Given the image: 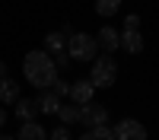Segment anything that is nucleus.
<instances>
[{"mask_svg": "<svg viewBox=\"0 0 159 140\" xmlns=\"http://www.w3.org/2000/svg\"><path fill=\"white\" fill-rule=\"evenodd\" d=\"M22 70H25V80L35 89H51L57 80V64L51 61L48 51H29L22 61Z\"/></svg>", "mask_w": 159, "mask_h": 140, "instance_id": "obj_1", "label": "nucleus"}, {"mask_svg": "<svg viewBox=\"0 0 159 140\" xmlns=\"http://www.w3.org/2000/svg\"><path fill=\"white\" fill-rule=\"evenodd\" d=\"M89 80H92V86H115V80H118V64H115V57L111 54H96L92 57V70H89Z\"/></svg>", "mask_w": 159, "mask_h": 140, "instance_id": "obj_2", "label": "nucleus"}, {"mask_svg": "<svg viewBox=\"0 0 159 140\" xmlns=\"http://www.w3.org/2000/svg\"><path fill=\"white\" fill-rule=\"evenodd\" d=\"M67 54L76 61H92L99 54V42L96 35H86V32H70L67 35Z\"/></svg>", "mask_w": 159, "mask_h": 140, "instance_id": "obj_3", "label": "nucleus"}, {"mask_svg": "<svg viewBox=\"0 0 159 140\" xmlns=\"http://www.w3.org/2000/svg\"><path fill=\"white\" fill-rule=\"evenodd\" d=\"M80 124H83V127H102V124H108V108L99 105V102L80 105Z\"/></svg>", "mask_w": 159, "mask_h": 140, "instance_id": "obj_4", "label": "nucleus"}, {"mask_svg": "<svg viewBox=\"0 0 159 140\" xmlns=\"http://www.w3.org/2000/svg\"><path fill=\"white\" fill-rule=\"evenodd\" d=\"M111 131H115V140H147V127L134 118H121Z\"/></svg>", "mask_w": 159, "mask_h": 140, "instance_id": "obj_5", "label": "nucleus"}, {"mask_svg": "<svg viewBox=\"0 0 159 140\" xmlns=\"http://www.w3.org/2000/svg\"><path fill=\"white\" fill-rule=\"evenodd\" d=\"M99 48L105 51V54H115L118 48H121V35H118V29H111V25H102V32L96 35Z\"/></svg>", "mask_w": 159, "mask_h": 140, "instance_id": "obj_6", "label": "nucleus"}, {"mask_svg": "<svg viewBox=\"0 0 159 140\" xmlns=\"http://www.w3.org/2000/svg\"><path fill=\"white\" fill-rule=\"evenodd\" d=\"M92 96H96V86H92V80H76V83H70V99L76 102V105H86V102H92Z\"/></svg>", "mask_w": 159, "mask_h": 140, "instance_id": "obj_7", "label": "nucleus"}, {"mask_svg": "<svg viewBox=\"0 0 159 140\" xmlns=\"http://www.w3.org/2000/svg\"><path fill=\"white\" fill-rule=\"evenodd\" d=\"M121 48L127 51V54H140V51H143V35H140V29H124V32H121Z\"/></svg>", "mask_w": 159, "mask_h": 140, "instance_id": "obj_8", "label": "nucleus"}, {"mask_svg": "<svg viewBox=\"0 0 159 140\" xmlns=\"http://www.w3.org/2000/svg\"><path fill=\"white\" fill-rule=\"evenodd\" d=\"M16 99H19V83L3 76L0 80V105H16Z\"/></svg>", "mask_w": 159, "mask_h": 140, "instance_id": "obj_9", "label": "nucleus"}, {"mask_svg": "<svg viewBox=\"0 0 159 140\" xmlns=\"http://www.w3.org/2000/svg\"><path fill=\"white\" fill-rule=\"evenodd\" d=\"M16 140H48V131H45L42 124H35V121H22Z\"/></svg>", "mask_w": 159, "mask_h": 140, "instance_id": "obj_10", "label": "nucleus"}, {"mask_svg": "<svg viewBox=\"0 0 159 140\" xmlns=\"http://www.w3.org/2000/svg\"><path fill=\"white\" fill-rule=\"evenodd\" d=\"M57 108H61V96L54 93V89H45L42 96H38V111H45V115H57Z\"/></svg>", "mask_w": 159, "mask_h": 140, "instance_id": "obj_11", "label": "nucleus"}, {"mask_svg": "<svg viewBox=\"0 0 159 140\" xmlns=\"http://www.w3.org/2000/svg\"><path fill=\"white\" fill-rule=\"evenodd\" d=\"M38 115V99H16V118L19 121H32Z\"/></svg>", "mask_w": 159, "mask_h": 140, "instance_id": "obj_12", "label": "nucleus"}, {"mask_svg": "<svg viewBox=\"0 0 159 140\" xmlns=\"http://www.w3.org/2000/svg\"><path fill=\"white\" fill-rule=\"evenodd\" d=\"M45 51L51 54V51H67V35L64 32H48V38H45Z\"/></svg>", "mask_w": 159, "mask_h": 140, "instance_id": "obj_13", "label": "nucleus"}, {"mask_svg": "<svg viewBox=\"0 0 159 140\" xmlns=\"http://www.w3.org/2000/svg\"><path fill=\"white\" fill-rule=\"evenodd\" d=\"M80 140H115V131H111V127H86V134L83 137H80Z\"/></svg>", "mask_w": 159, "mask_h": 140, "instance_id": "obj_14", "label": "nucleus"}, {"mask_svg": "<svg viewBox=\"0 0 159 140\" xmlns=\"http://www.w3.org/2000/svg\"><path fill=\"white\" fill-rule=\"evenodd\" d=\"M57 118H61L64 124H73V121H80V105H76V102H70V105H64V102H61Z\"/></svg>", "mask_w": 159, "mask_h": 140, "instance_id": "obj_15", "label": "nucleus"}, {"mask_svg": "<svg viewBox=\"0 0 159 140\" xmlns=\"http://www.w3.org/2000/svg\"><path fill=\"white\" fill-rule=\"evenodd\" d=\"M118 7H121V0H96V13L99 16H115Z\"/></svg>", "mask_w": 159, "mask_h": 140, "instance_id": "obj_16", "label": "nucleus"}, {"mask_svg": "<svg viewBox=\"0 0 159 140\" xmlns=\"http://www.w3.org/2000/svg\"><path fill=\"white\" fill-rule=\"evenodd\" d=\"M51 89H54L61 99H67V96H70V83H67V80H54V86H51Z\"/></svg>", "mask_w": 159, "mask_h": 140, "instance_id": "obj_17", "label": "nucleus"}, {"mask_svg": "<svg viewBox=\"0 0 159 140\" xmlns=\"http://www.w3.org/2000/svg\"><path fill=\"white\" fill-rule=\"evenodd\" d=\"M54 57H57V61H54V64H57V70H67V67H70V61H73V57L67 54V51H57Z\"/></svg>", "mask_w": 159, "mask_h": 140, "instance_id": "obj_18", "label": "nucleus"}, {"mask_svg": "<svg viewBox=\"0 0 159 140\" xmlns=\"http://www.w3.org/2000/svg\"><path fill=\"white\" fill-rule=\"evenodd\" d=\"M51 140H70V131H67V124H61L51 131Z\"/></svg>", "mask_w": 159, "mask_h": 140, "instance_id": "obj_19", "label": "nucleus"}, {"mask_svg": "<svg viewBox=\"0 0 159 140\" xmlns=\"http://www.w3.org/2000/svg\"><path fill=\"white\" fill-rule=\"evenodd\" d=\"M124 29H140V16H134V13H130V16L124 19Z\"/></svg>", "mask_w": 159, "mask_h": 140, "instance_id": "obj_20", "label": "nucleus"}, {"mask_svg": "<svg viewBox=\"0 0 159 140\" xmlns=\"http://www.w3.org/2000/svg\"><path fill=\"white\" fill-rule=\"evenodd\" d=\"M3 76H7V64L0 61V80H3Z\"/></svg>", "mask_w": 159, "mask_h": 140, "instance_id": "obj_21", "label": "nucleus"}, {"mask_svg": "<svg viewBox=\"0 0 159 140\" xmlns=\"http://www.w3.org/2000/svg\"><path fill=\"white\" fill-rule=\"evenodd\" d=\"M3 121H7V111H3V105H0V127H3Z\"/></svg>", "mask_w": 159, "mask_h": 140, "instance_id": "obj_22", "label": "nucleus"}, {"mask_svg": "<svg viewBox=\"0 0 159 140\" xmlns=\"http://www.w3.org/2000/svg\"><path fill=\"white\" fill-rule=\"evenodd\" d=\"M0 140H16V137H7V134H0Z\"/></svg>", "mask_w": 159, "mask_h": 140, "instance_id": "obj_23", "label": "nucleus"}]
</instances>
